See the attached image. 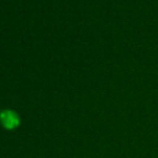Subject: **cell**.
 <instances>
[{
	"mask_svg": "<svg viewBox=\"0 0 158 158\" xmlns=\"http://www.w3.org/2000/svg\"><path fill=\"white\" fill-rule=\"evenodd\" d=\"M0 122L6 130H14L20 125V117L14 110H2L0 112Z\"/></svg>",
	"mask_w": 158,
	"mask_h": 158,
	"instance_id": "cell-1",
	"label": "cell"
}]
</instances>
